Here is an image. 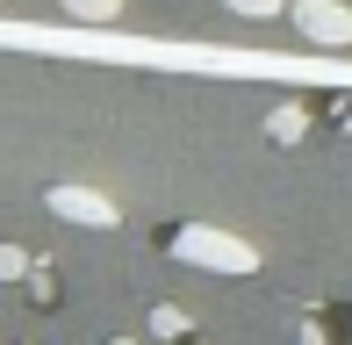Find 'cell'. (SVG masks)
<instances>
[{
	"label": "cell",
	"instance_id": "obj_8",
	"mask_svg": "<svg viewBox=\"0 0 352 345\" xmlns=\"http://www.w3.org/2000/svg\"><path fill=\"white\" fill-rule=\"evenodd\" d=\"M223 8H230V14H245V22H274L287 0H223Z\"/></svg>",
	"mask_w": 352,
	"mask_h": 345
},
{
	"label": "cell",
	"instance_id": "obj_3",
	"mask_svg": "<svg viewBox=\"0 0 352 345\" xmlns=\"http://www.w3.org/2000/svg\"><path fill=\"white\" fill-rule=\"evenodd\" d=\"M295 29L309 43H352V8L345 0H295Z\"/></svg>",
	"mask_w": 352,
	"mask_h": 345
},
{
	"label": "cell",
	"instance_id": "obj_1",
	"mask_svg": "<svg viewBox=\"0 0 352 345\" xmlns=\"http://www.w3.org/2000/svg\"><path fill=\"white\" fill-rule=\"evenodd\" d=\"M173 259H180V266H201V274H230V280L259 274V245L237 238V230H216V223L173 230Z\"/></svg>",
	"mask_w": 352,
	"mask_h": 345
},
{
	"label": "cell",
	"instance_id": "obj_7",
	"mask_svg": "<svg viewBox=\"0 0 352 345\" xmlns=\"http://www.w3.org/2000/svg\"><path fill=\"white\" fill-rule=\"evenodd\" d=\"M29 274H36V259L22 245H0V280H29Z\"/></svg>",
	"mask_w": 352,
	"mask_h": 345
},
{
	"label": "cell",
	"instance_id": "obj_5",
	"mask_svg": "<svg viewBox=\"0 0 352 345\" xmlns=\"http://www.w3.org/2000/svg\"><path fill=\"white\" fill-rule=\"evenodd\" d=\"M302 130H309V115H302L295 101H280L274 115H266V137H274V144H302Z\"/></svg>",
	"mask_w": 352,
	"mask_h": 345
},
{
	"label": "cell",
	"instance_id": "obj_4",
	"mask_svg": "<svg viewBox=\"0 0 352 345\" xmlns=\"http://www.w3.org/2000/svg\"><path fill=\"white\" fill-rule=\"evenodd\" d=\"M65 22H94V29H116V22H122V0H65Z\"/></svg>",
	"mask_w": 352,
	"mask_h": 345
},
{
	"label": "cell",
	"instance_id": "obj_10",
	"mask_svg": "<svg viewBox=\"0 0 352 345\" xmlns=\"http://www.w3.org/2000/svg\"><path fill=\"white\" fill-rule=\"evenodd\" d=\"M0 8H8V0H0Z\"/></svg>",
	"mask_w": 352,
	"mask_h": 345
},
{
	"label": "cell",
	"instance_id": "obj_2",
	"mask_svg": "<svg viewBox=\"0 0 352 345\" xmlns=\"http://www.w3.org/2000/svg\"><path fill=\"white\" fill-rule=\"evenodd\" d=\"M43 209L58 216V223H79V230H116L122 209L101 194V187H79V180H58L51 194H43Z\"/></svg>",
	"mask_w": 352,
	"mask_h": 345
},
{
	"label": "cell",
	"instance_id": "obj_6",
	"mask_svg": "<svg viewBox=\"0 0 352 345\" xmlns=\"http://www.w3.org/2000/svg\"><path fill=\"white\" fill-rule=\"evenodd\" d=\"M187 331H195V324H187L180 302H158V309H151V338H187Z\"/></svg>",
	"mask_w": 352,
	"mask_h": 345
},
{
	"label": "cell",
	"instance_id": "obj_9",
	"mask_svg": "<svg viewBox=\"0 0 352 345\" xmlns=\"http://www.w3.org/2000/svg\"><path fill=\"white\" fill-rule=\"evenodd\" d=\"M108 345H137V338H108Z\"/></svg>",
	"mask_w": 352,
	"mask_h": 345
}]
</instances>
